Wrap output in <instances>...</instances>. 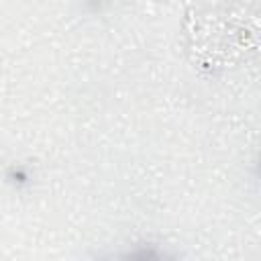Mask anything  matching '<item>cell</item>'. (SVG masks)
I'll use <instances>...</instances> for the list:
<instances>
[{
  "instance_id": "1",
  "label": "cell",
  "mask_w": 261,
  "mask_h": 261,
  "mask_svg": "<svg viewBox=\"0 0 261 261\" xmlns=\"http://www.w3.org/2000/svg\"><path fill=\"white\" fill-rule=\"evenodd\" d=\"M247 35L249 31L241 16L198 14L188 18L190 51L194 53V59L208 67L234 63L247 49H253Z\"/></svg>"
}]
</instances>
